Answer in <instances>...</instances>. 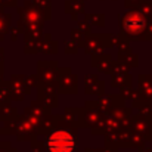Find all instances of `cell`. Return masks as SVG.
Here are the masks:
<instances>
[{"mask_svg":"<svg viewBox=\"0 0 152 152\" xmlns=\"http://www.w3.org/2000/svg\"><path fill=\"white\" fill-rule=\"evenodd\" d=\"M74 148V137L68 132H56L48 139V149L50 152H72Z\"/></svg>","mask_w":152,"mask_h":152,"instance_id":"6da1fadb","label":"cell"},{"mask_svg":"<svg viewBox=\"0 0 152 152\" xmlns=\"http://www.w3.org/2000/svg\"><path fill=\"white\" fill-rule=\"evenodd\" d=\"M145 25V21L142 19V16L139 15H129L124 21V28L129 31V33H139Z\"/></svg>","mask_w":152,"mask_h":152,"instance_id":"7a4b0ae2","label":"cell"}]
</instances>
